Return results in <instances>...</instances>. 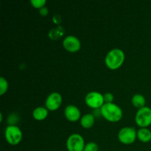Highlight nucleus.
Returning a JSON list of instances; mask_svg holds the SVG:
<instances>
[{"label": "nucleus", "mask_w": 151, "mask_h": 151, "mask_svg": "<svg viewBox=\"0 0 151 151\" xmlns=\"http://www.w3.org/2000/svg\"><path fill=\"white\" fill-rule=\"evenodd\" d=\"M131 102H132V104L134 107L140 109L142 108L145 107L146 100L142 94H136L133 96L132 99H131Z\"/></svg>", "instance_id": "nucleus-14"}, {"label": "nucleus", "mask_w": 151, "mask_h": 151, "mask_svg": "<svg viewBox=\"0 0 151 151\" xmlns=\"http://www.w3.org/2000/svg\"><path fill=\"white\" fill-rule=\"evenodd\" d=\"M100 114L106 120L116 122L122 117V111L119 106L115 103H104L100 109Z\"/></svg>", "instance_id": "nucleus-1"}, {"label": "nucleus", "mask_w": 151, "mask_h": 151, "mask_svg": "<svg viewBox=\"0 0 151 151\" xmlns=\"http://www.w3.org/2000/svg\"><path fill=\"white\" fill-rule=\"evenodd\" d=\"M8 89V83L3 77L0 78V95H3Z\"/></svg>", "instance_id": "nucleus-16"}, {"label": "nucleus", "mask_w": 151, "mask_h": 151, "mask_svg": "<svg viewBox=\"0 0 151 151\" xmlns=\"http://www.w3.org/2000/svg\"><path fill=\"white\" fill-rule=\"evenodd\" d=\"M136 123L140 128H147L151 125V109L145 106L139 109L136 114Z\"/></svg>", "instance_id": "nucleus-4"}, {"label": "nucleus", "mask_w": 151, "mask_h": 151, "mask_svg": "<svg viewBox=\"0 0 151 151\" xmlns=\"http://www.w3.org/2000/svg\"><path fill=\"white\" fill-rule=\"evenodd\" d=\"M39 13L41 15V16H47V15L48 14V9H47V7H42V8L40 9Z\"/></svg>", "instance_id": "nucleus-20"}, {"label": "nucleus", "mask_w": 151, "mask_h": 151, "mask_svg": "<svg viewBox=\"0 0 151 151\" xmlns=\"http://www.w3.org/2000/svg\"><path fill=\"white\" fill-rule=\"evenodd\" d=\"M98 145H97V143L91 142H88L86 145L83 151H98Z\"/></svg>", "instance_id": "nucleus-17"}, {"label": "nucleus", "mask_w": 151, "mask_h": 151, "mask_svg": "<svg viewBox=\"0 0 151 151\" xmlns=\"http://www.w3.org/2000/svg\"><path fill=\"white\" fill-rule=\"evenodd\" d=\"M30 3L35 8L41 9L44 7L47 1H46V0H31Z\"/></svg>", "instance_id": "nucleus-18"}, {"label": "nucleus", "mask_w": 151, "mask_h": 151, "mask_svg": "<svg viewBox=\"0 0 151 151\" xmlns=\"http://www.w3.org/2000/svg\"><path fill=\"white\" fill-rule=\"evenodd\" d=\"M62 103V97L58 92H52L49 94L45 102V107L50 111H55L59 109Z\"/></svg>", "instance_id": "nucleus-9"}, {"label": "nucleus", "mask_w": 151, "mask_h": 151, "mask_svg": "<svg viewBox=\"0 0 151 151\" xmlns=\"http://www.w3.org/2000/svg\"><path fill=\"white\" fill-rule=\"evenodd\" d=\"M125 53L120 49L115 48L107 53L105 58L106 66L112 70L117 69L123 64L125 61Z\"/></svg>", "instance_id": "nucleus-2"}, {"label": "nucleus", "mask_w": 151, "mask_h": 151, "mask_svg": "<svg viewBox=\"0 0 151 151\" xmlns=\"http://www.w3.org/2000/svg\"><path fill=\"white\" fill-rule=\"evenodd\" d=\"M66 145L68 151H83L86 145L84 139L79 134H73L69 136Z\"/></svg>", "instance_id": "nucleus-5"}, {"label": "nucleus", "mask_w": 151, "mask_h": 151, "mask_svg": "<svg viewBox=\"0 0 151 151\" xmlns=\"http://www.w3.org/2000/svg\"><path fill=\"white\" fill-rule=\"evenodd\" d=\"M94 123V116L91 114H86L81 116V125L84 128H90Z\"/></svg>", "instance_id": "nucleus-13"}, {"label": "nucleus", "mask_w": 151, "mask_h": 151, "mask_svg": "<svg viewBox=\"0 0 151 151\" xmlns=\"http://www.w3.org/2000/svg\"><path fill=\"white\" fill-rule=\"evenodd\" d=\"M64 115L70 122H76L81 118V111L74 105H69L65 108Z\"/></svg>", "instance_id": "nucleus-10"}, {"label": "nucleus", "mask_w": 151, "mask_h": 151, "mask_svg": "<svg viewBox=\"0 0 151 151\" xmlns=\"http://www.w3.org/2000/svg\"><path fill=\"white\" fill-rule=\"evenodd\" d=\"M4 137L6 141L11 145L19 144L22 139V132L20 128L15 125H10L5 128Z\"/></svg>", "instance_id": "nucleus-3"}, {"label": "nucleus", "mask_w": 151, "mask_h": 151, "mask_svg": "<svg viewBox=\"0 0 151 151\" xmlns=\"http://www.w3.org/2000/svg\"><path fill=\"white\" fill-rule=\"evenodd\" d=\"M48 109L46 107H39L35 108L32 111V116L35 120L41 121L45 119L48 116Z\"/></svg>", "instance_id": "nucleus-11"}, {"label": "nucleus", "mask_w": 151, "mask_h": 151, "mask_svg": "<svg viewBox=\"0 0 151 151\" xmlns=\"http://www.w3.org/2000/svg\"><path fill=\"white\" fill-rule=\"evenodd\" d=\"M63 47L70 52H76L81 49V43L75 35H68L63 41Z\"/></svg>", "instance_id": "nucleus-8"}, {"label": "nucleus", "mask_w": 151, "mask_h": 151, "mask_svg": "<svg viewBox=\"0 0 151 151\" xmlns=\"http://www.w3.org/2000/svg\"><path fill=\"white\" fill-rule=\"evenodd\" d=\"M85 102L88 107L94 109H101L105 103L103 95L97 91H91L88 93L85 97Z\"/></svg>", "instance_id": "nucleus-7"}, {"label": "nucleus", "mask_w": 151, "mask_h": 151, "mask_svg": "<svg viewBox=\"0 0 151 151\" xmlns=\"http://www.w3.org/2000/svg\"><path fill=\"white\" fill-rule=\"evenodd\" d=\"M103 98H104L105 103H113L114 100V95L110 92H107L103 95Z\"/></svg>", "instance_id": "nucleus-19"}, {"label": "nucleus", "mask_w": 151, "mask_h": 151, "mask_svg": "<svg viewBox=\"0 0 151 151\" xmlns=\"http://www.w3.org/2000/svg\"><path fill=\"white\" fill-rule=\"evenodd\" d=\"M137 138L142 142H149L151 140V131L147 128H139L137 131Z\"/></svg>", "instance_id": "nucleus-12"}, {"label": "nucleus", "mask_w": 151, "mask_h": 151, "mask_svg": "<svg viewBox=\"0 0 151 151\" xmlns=\"http://www.w3.org/2000/svg\"><path fill=\"white\" fill-rule=\"evenodd\" d=\"M137 137V131L133 127H125L119 130L118 139L124 145L133 144Z\"/></svg>", "instance_id": "nucleus-6"}, {"label": "nucleus", "mask_w": 151, "mask_h": 151, "mask_svg": "<svg viewBox=\"0 0 151 151\" xmlns=\"http://www.w3.org/2000/svg\"><path fill=\"white\" fill-rule=\"evenodd\" d=\"M65 31L63 29V27L59 26L57 28H54V29H52L49 32V36L52 38V39H58V38L61 37L62 35L64 34Z\"/></svg>", "instance_id": "nucleus-15"}]
</instances>
